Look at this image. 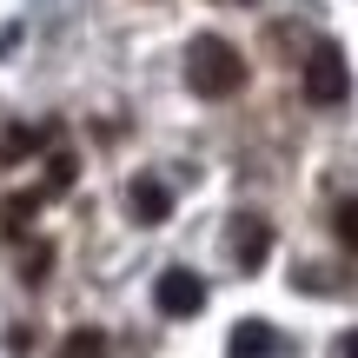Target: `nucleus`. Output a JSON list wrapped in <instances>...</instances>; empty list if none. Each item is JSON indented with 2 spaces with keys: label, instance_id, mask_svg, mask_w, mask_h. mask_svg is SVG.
Returning <instances> with one entry per match:
<instances>
[{
  "label": "nucleus",
  "instance_id": "nucleus-8",
  "mask_svg": "<svg viewBox=\"0 0 358 358\" xmlns=\"http://www.w3.org/2000/svg\"><path fill=\"white\" fill-rule=\"evenodd\" d=\"M53 358H106V338L93 332V325H80V332H66V345L53 352Z\"/></svg>",
  "mask_w": 358,
  "mask_h": 358
},
{
  "label": "nucleus",
  "instance_id": "nucleus-10",
  "mask_svg": "<svg viewBox=\"0 0 358 358\" xmlns=\"http://www.w3.org/2000/svg\"><path fill=\"white\" fill-rule=\"evenodd\" d=\"M226 7H259V0H226Z\"/></svg>",
  "mask_w": 358,
  "mask_h": 358
},
{
  "label": "nucleus",
  "instance_id": "nucleus-1",
  "mask_svg": "<svg viewBox=\"0 0 358 358\" xmlns=\"http://www.w3.org/2000/svg\"><path fill=\"white\" fill-rule=\"evenodd\" d=\"M245 53L232 47V40H219V34H199L186 47V87L199 93V100H232V93L245 87Z\"/></svg>",
  "mask_w": 358,
  "mask_h": 358
},
{
  "label": "nucleus",
  "instance_id": "nucleus-9",
  "mask_svg": "<svg viewBox=\"0 0 358 358\" xmlns=\"http://www.w3.org/2000/svg\"><path fill=\"white\" fill-rule=\"evenodd\" d=\"M345 358H358V332H345Z\"/></svg>",
  "mask_w": 358,
  "mask_h": 358
},
{
  "label": "nucleus",
  "instance_id": "nucleus-3",
  "mask_svg": "<svg viewBox=\"0 0 358 358\" xmlns=\"http://www.w3.org/2000/svg\"><path fill=\"white\" fill-rule=\"evenodd\" d=\"M266 252H272V219L239 213V219H232V232H226V259L239 272H252V266H266Z\"/></svg>",
  "mask_w": 358,
  "mask_h": 358
},
{
  "label": "nucleus",
  "instance_id": "nucleus-2",
  "mask_svg": "<svg viewBox=\"0 0 358 358\" xmlns=\"http://www.w3.org/2000/svg\"><path fill=\"white\" fill-rule=\"evenodd\" d=\"M299 87H306L312 106H345L352 100V66H345V47L338 40H319L299 66Z\"/></svg>",
  "mask_w": 358,
  "mask_h": 358
},
{
  "label": "nucleus",
  "instance_id": "nucleus-5",
  "mask_svg": "<svg viewBox=\"0 0 358 358\" xmlns=\"http://www.w3.org/2000/svg\"><path fill=\"white\" fill-rule=\"evenodd\" d=\"M127 206H133V219H140V226H166L173 192L159 186V179H133V186H127Z\"/></svg>",
  "mask_w": 358,
  "mask_h": 358
},
{
  "label": "nucleus",
  "instance_id": "nucleus-4",
  "mask_svg": "<svg viewBox=\"0 0 358 358\" xmlns=\"http://www.w3.org/2000/svg\"><path fill=\"white\" fill-rule=\"evenodd\" d=\"M153 299H159V312H166V319H192V312L206 306V285H199V272L173 266V272H159Z\"/></svg>",
  "mask_w": 358,
  "mask_h": 358
},
{
  "label": "nucleus",
  "instance_id": "nucleus-7",
  "mask_svg": "<svg viewBox=\"0 0 358 358\" xmlns=\"http://www.w3.org/2000/svg\"><path fill=\"white\" fill-rule=\"evenodd\" d=\"M332 232H338V245L358 259V192H345V199L332 206Z\"/></svg>",
  "mask_w": 358,
  "mask_h": 358
},
{
  "label": "nucleus",
  "instance_id": "nucleus-6",
  "mask_svg": "<svg viewBox=\"0 0 358 358\" xmlns=\"http://www.w3.org/2000/svg\"><path fill=\"white\" fill-rule=\"evenodd\" d=\"M272 345H279V332H272L266 319H239V325H232V345H226V358H266Z\"/></svg>",
  "mask_w": 358,
  "mask_h": 358
}]
</instances>
